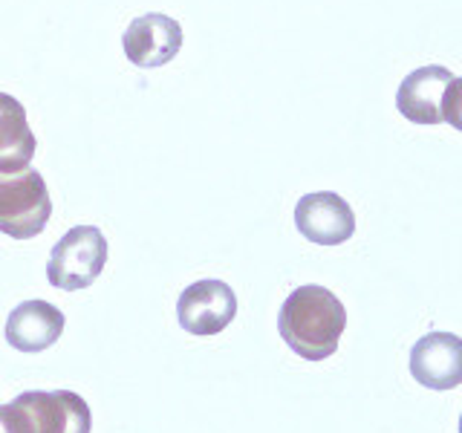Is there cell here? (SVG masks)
Segmentation results:
<instances>
[{
    "label": "cell",
    "mask_w": 462,
    "mask_h": 433,
    "mask_svg": "<svg viewBox=\"0 0 462 433\" xmlns=\"http://www.w3.org/2000/svg\"><path fill=\"white\" fill-rule=\"evenodd\" d=\"M237 315V295L223 281H197L177 300L180 327L191 336H220Z\"/></svg>",
    "instance_id": "cell-4"
},
{
    "label": "cell",
    "mask_w": 462,
    "mask_h": 433,
    "mask_svg": "<svg viewBox=\"0 0 462 433\" xmlns=\"http://www.w3.org/2000/svg\"><path fill=\"white\" fill-rule=\"evenodd\" d=\"M295 226L315 245H341L356 235V214L344 197L315 191L298 199Z\"/></svg>",
    "instance_id": "cell-5"
},
{
    "label": "cell",
    "mask_w": 462,
    "mask_h": 433,
    "mask_svg": "<svg viewBox=\"0 0 462 433\" xmlns=\"http://www.w3.org/2000/svg\"><path fill=\"white\" fill-rule=\"evenodd\" d=\"M442 122H448L462 134V78H454L448 84L442 96Z\"/></svg>",
    "instance_id": "cell-13"
},
{
    "label": "cell",
    "mask_w": 462,
    "mask_h": 433,
    "mask_svg": "<svg viewBox=\"0 0 462 433\" xmlns=\"http://www.w3.org/2000/svg\"><path fill=\"white\" fill-rule=\"evenodd\" d=\"M107 266V240L96 226H76L52 245L47 281L64 292H79L98 281Z\"/></svg>",
    "instance_id": "cell-3"
},
{
    "label": "cell",
    "mask_w": 462,
    "mask_h": 433,
    "mask_svg": "<svg viewBox=\"0 0 462 433\" xmlns=\"http://www.w3.org/2000/svg\"><path fill=\"white\" fill-rule=\"evenodd\" d=\"M459 433H462V416H459Z\"/></svg>",
    "instance_id": "cell-14"
},
{
    "label": "cell",
    "mask_w": 462,
    "mask_h": 433,
    "mask_svg": "<svg viewBox=\"0 0 462 433\" xmlns=\"http://www.w3.org/2000/svg\"><path fill=\"white\" fill-rule=\"evenodd\" d=\"M454 72L439 64H428L413 69L396 90V107L413 124H439L442 122V96Z\"/></svg>",
    "instance_id": "cell-9"
},
{
    "label": "cell",
    "mask_w": 462,
    "mask_h": 433,
    "mask_svg": "<svg viewBox=\"0 0 462 433\" xmlns=\"http://www.w3.org/2000/svg\"><path fill=\"white\" fill-rule=\"evenodd\" d=\"M64 312L50 300H23L6 318V341L21 353H43L61 338Z\"/></svg>",
    "instance_id": "cell-10"
},
{
    "label": "cell",
    "mask_w": 462,
    "mask_h": 433,
    "mask_svg": "<svg viewBox=\"0 0 462 433\" xmlns=\"http://www.w3.org/2000/svg\"><path fill=\"white\" fill-rule=\"evenodd\" d=\"M35 156V134L26 122V110L14 96L0 93V173L29 168Z\"/></svg>",
    "instance_id": "cell-11"
},
{
    "label": "cell",
    "mask_w": 462,
    "mask_h": 433,
    "mask_svg": "<svg viewBox=\"0 0 462 433\" xmlns=\"http://www.w3.org/2000/svg\"><path fill=\"white\" fill-rule=\"evenodd\" d=\"M411 375L428 390L462 384V338L454 332H428L411 350Z\"/></svg>",
    "instance_id": "cell-8"
},
{
    "label": "cell",
    "mask_w": 462,
    "mask_h": 433,
    "mask_svg": "<svg viewBox=\"0 0 462 433\" xmlns=\"http://www.w3.org/2000/svg\"><path fill=\"white\" fill-rule=\"evenodd\" d=\"M346 327L344 303L324 286H298L283 300L278 332L292 353L307 361H324L338 350Z\"/></svg>",
    "instance_id": "cell-1"
},
{
    "label": "cell",
    "mask_w": 462,
    "mask_h": 433,
    "mask_svg": "<svg viewBox=\"0 0 462 433\" xmlns=\"http://www.w3.org/2000/svg\"><path fill=\"white\" fill-rule=\"evenodd\" d=\"M52 199L35 168L0 173V231L14 240H32L47 228Z\"/></svg>",
    "instance_id": "cell-2"
},
{
    "label": "cell",
    "mask_w": 462,
    "mask_h": 433,
    "mask_svg": "<svg viewBox=\"0 0 462 433\" xmlns=\"http://www.w3.org/2000/svg\"><path fill=\"white\" fill-rule=\"evenodd\" d=\"M32 433H90V404L72 390H32L18 396Z\"/></svg>",
    "instance_id": "cell-6"
},
{
    "label": "cell",
    "mask_w": 462,
    "mask_h": 433,
    "mask_svg": "<svg viewBox=\"0 0 462 433\" xmlns=\"http://www.w3.org/2000/svg\"><path fill=\"white\" fill-rule=\"evenodd\" d=\"M0 433H32L29 416L21 408L18 399H12L9 404H0Z\"/></svg>",
    "instance_id": "cell-12"
},
{
    "label": "cell",
    "mask_w": 462,
    "mask_h": 433,
    "mask_svg": "<svg viewBox=\"0 0 462 433\" xmlns=\"http://www.w3.org/2000/svg\"><path fill=\"white\" fill-rule=\"evenodd\" d=\"M122 47L130 64L142 69L162 67L182 47V26L162 12H148L130 21L122 35Z\"/></svg>",
    "instance_id": "cell-7"
}]
</instances>
